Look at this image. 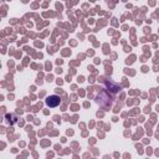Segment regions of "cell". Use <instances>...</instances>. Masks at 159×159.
I'll list each match as a JSON object with an SVG mask.
<instances>
[{"mask_svg":"<svg viewBox=\"0 0 159 159\" xmlns=\"http://www.w3.org/2000/svg\"><path fill=\"white\" fill-rule=\"evenodd\" d=\"M61 103V98L56 96V95H52V96H49L47 98H46V104L49 106V107L54 108V107H57L58 104Z\"/></svg>","mask_w":159,"mask_h":159,"instance_id":"6da1fadb","label":"cell"}]
</instances>
